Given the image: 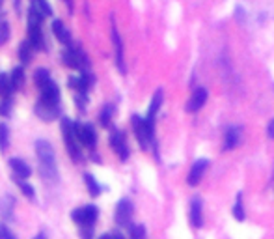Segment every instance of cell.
Wrapping results in <instances>:
<instances>
[{"instance_id":"1","label":"cell","mask_w":274,"mask_h":239,"mask_svg":"<svg viewBox=\"0 0 274 239\" xmlns=\"http://www.w3.org/2000/svg\"><path fill=\"white\" fill-rule=\"evenodd\" d=\"M36 155L41 163V176L43 179H48L51 183H56L58 179V169H56V155H54L53 144L47 140L36 142Z\"/></svg>"},{"instance_id":"2","label":"cell","mask_w":274,"mask_h":239,"mask_svg":"<svg viewBox=\"0 0 274 239\" xmlns=\"http://www.w3.org/2000/svg\"><path fill=\"white\" fill-rule=\"evenodd\" d=\"M97 217H99V209H97L95 206L77 207V209H73V213H71L73 223L79 224L81 228H91L93 223L97 221Z\"/></svg>"},{"instance_id":"3","label":"cell","mask_w":274,"mask_h":239,"mask_svg":"<svg viewBox=\"0 0 274 239\" xmlns=\"http://www.w3.org/2000/svg\"><path fill=\"white\" fill-rule=\"evenodd\" d=\"M133 127H135V133H136V138H138L140 146L147 148L151 140H153V122L150 119H142L140 116H135L133 118Z\"/></svg>"},{"instance_id":"4","label":"cell","mask_w":274,"mask_h":239,"mask_svg":"<svg viewBox=\"0 0 274 239\" xmlns=\"http://www.w3.org/2000/svg\"><path fill=\"white\" fill-rule=\"evenodd\" d=\"M62 60H64V64L71 69H82L84 65L88 64L86 55L81 51L79 45H73V43H67V51H64V55H62Z\"/></svg>"},{"instance_id":"5","label":"cell","mask_w":274,"mask_h":239,"mask_svg":"<svg viewBox=\"0 0 274 239\" xmlns=\"http://www.w3.org/2000/svg\"><path fill=\"white\" fill-rule=\"evenodd\" d=\"M62 133H64L65 146H67V152H69V155L73 157V161L81 159V150L77 146V136H75V133H73V124H71L67 118L62 119Z\"/></svg>"},{"instance_id":"6","label":"cell","mask_w":274,"mask_h":239,"mask_svg":"<svg viewBox=\"0 0 274 239\" xmlns=\"http://www.w3.org/2000/svg\"><path fill=\"white\" fill-rule=\"evenodd\" d=\"M73 133H75L77 140L82 142L84 146H88V148L95 146L97 135H95V129H93V125L91 124H84V125L73 124Z\"/></svg>"},{"instance_id":"7","label":"cell","mask_w":274,"mask_h":239,"mask_svg":"<svg viewBox=\"0 0 274 239\" xmlns=\"http://www.w3.org/2000/svg\"><path fill=\"white\" fill-rule=\"evenodd\" d=\"M131 217H133V202L129 198L119 200L118 206H116V223L119 226H129Z\"/></svg>"},{"instance_id":"8","label":"cell","mask_w":274,"mask_h":239,"mask_svg":"<svg viewBox=\"0 0 274 239\" xmlns=\"http://www.w3.org/2000/svg\"><path fill=\"white\" fill-rule=\"evenodd\" d=\"M110 146L114 148V152L118 153V157L121 161L129 157V148H127V142H125V135L121 131L112 129V135H110Z\"/></svg>"},{"instance_id":"9","label":"cell","mask_w":274,"mask_h":239,"mask_svg":"<svg viewBox=\"0 0 274 239\" xmlns=\"http://www.w3.org/2000/svg\"><path fill=\"white\" fill-rule=\"evenodd\" d=\"M207 166H209V159H198V161L192 164L190 172H188L187 183L190 185V187H196V185L202 181V178H204V172L207 170Z\"/></svg>"},{"instance_id":"10","label":"cell","mask_w":274,"mask_h":239,"mask_svg":"<svg viewBox=\"0 0 274 239\" xmlns=\"http://www.w3.org/2000/svg\"><path fill=\"white\" fill-rule=\"evenodd\" d=\"M207 88H196L194 90V93L190 95V99H188V103H187V112H198L202 107H204L205 103H207Z\"/></svg>"},{"instance_id":"11","label":"cell","mask_w":274,"mask_h":239,"mask_svg":"<svg viewBox=\"0 0 274 239\" xmlns=\"http://www.w3.org/2000/svg\"><path fill=\"white\" fill-rule=\"evenodd\" d=\"M190 223H192L194 228L204 226V202L200 196H194L190 200Z\"/></svg>"},{"instance_id":"12","label":"cell","mask_w":274,"mask_h":239,"mask_svg":"<svg viewBox=\"0 0 274 239\" xmlns=\"http://www.w3.org/2000/svg\"><path fill=\"white\" fill-rule=\"evenodd\" d=\"M39 90H41V101H45V103L58 105L60 90H58V86H56L53 81H47L45 84H41V86H39Z\"/></svg>"},{"instance_id":"13","label":"cell","mask_w":274,"mask_h":239,"mask_svg":"<svg viewBox=\"0 0 274 239\" xmlns=\"http://www.w3.org/2000/svg\"><path fill=\"white\" fill-rule=\"evenodd\" d=\"M36 114L43 119V122H51V119L58 118V107L53 103H45V101L39 99L38 105H36Z\"/></svg>"},{"instance_id":"14","label":"cell","mask_w":274,"mask_h":239,"mask_svg":"<svg viewBox=\"0 0 274 239\" xmlns=\"http://www.w3.org/2000/svg\"><path fill=\"white\" fill-rule=\"evenodd\" d=\"M112 41H114V51H116V64H118V69L121 73H125V64H123V41L119 38L118 28L112 25Z\"/></svg>"},{"instance_id":"15","label":"cell","mask_w":274,"mask_h":239,"mask_svg":"<svg viewBox=\"0 0 274 239\" xmlns=\"http://www.w3.org/2000/svg\"><path fill=\"white\" fill-rule=\"evenodd\" d=\"M242 129L241 127H230L226 131V138H224V152H230V150H235L241 142Z\"/></svg>"},{"instance_id":"16","label":"cell","mask_w":274,"mask_h":239,"mask_svg":"<svg viewBox=\"0 0 274 239\" xmlns=\"http://www.w3.org/2000/svg\"><path fill=\"white\" fill-rule=\"evenodd\" d=\"M90 82H91V77L90 73H82V75H73L69 79V86L73 90H77L79 93H86L88 88H90Z\"/></svg>"},{"instance_id":"17","label":"cell","mask_w":274,"mask_h":239,"mask_svg":"<svg viewBox=\"0 0 274 239\" xmlns=\"http://www.w3.org/2000/svg\"><path fill=\"white\" fill-rule=\"evenodd\" d=\"M10 166L19 179H27V178H30V174H32V169H30L22 159H17V157L10 159Z\"/></svg>"},{"instance_id":"18","label":"cell","mask_w":274,"mask_h":239,"mask_svg":"<svg viewBox=\"0 0 274 239\" xmlns=\"http://www.w3.org/2000/svg\"><path fill=\"white\" fill-rule=\"evenodd\" d=\"M53 32H54V36L62 41V43H71V34H69V30L65 28V25L60 19H56V21H53Z\"/></svg>"},{"instance_id":"19","label":"cell","mask_w":274,"mask_h":239,"mask_svg":"<svg viewBox=\"0 0 274 239\" xmlns=\"http://www.w3.org/2000/svg\"><path fill=\"white\" fill-rule=\"evenodd\" d=\"M161 103H162V90L159 88L155 92V95H153V99H151L150 110H147V118L145 119H150V122L155 119V114L159 112V109H161Z\"/></svg>"},{"instance_id":"20","label":"cell","mask_w":274,"mask_h":239,"mask_svg":"<svg viewBox=\"0 0 274 239\" xmlns=\"http://www.w3.org/2000/svg\"><path fill=\"white\" fill-rule=\"evenodd\" d=\"M10 82H11V86H13V90H21V88L24 86V71H22L21 65L11 71Z\"/></svg>"},{"instance_id":"21","label":"cell","mask_w":274,"mask_h":239,"mask_svg":"<svg viewBox=\"0 0 274 239\" xmlns=\"http://www.w3.org/2000/svg\"><path fill=\"white\" fill-rule=\"evenodd\" d=\"M231 215L237 219V221H244L246 219V213H244V206H242V193H239L237 195V200L235 204H233V207H231Z\"/></svg>"},{"instance_id":"22","label":"cell","mask_w":274,"mask_h":239,"mask_svg":"<svg viewBox=\"0 0 274 239\" xmlns=\"http://www.w3.org/2000/svg\"><path fill=\"white\" fill-rule=\"evenodd\" d=\"M13 207H15V200H13V196L6 195L0 202V211L4 215L6 219H11V211H13Z\"/></svg>"},{"instance_id":"23","label":"cell","mask_w":274,"mask_h":239,"mask_svg":"<svg viewBox=\"0 0 274 239\" xmlns=\"http://www.w3.org/2000/svg\"><path fill=\"white\" fill-rule=\"evenodd\" d=\"M11 92H13V86H11L10 82V75H0V95L2 98H10Z\"/></svg>"},{"instance_id":"24","label":"cell","mask_w":274,"mask_h":239,"mask_svg":"<svg viewBox=\"0 0 274 239\" xmlns=\"http://www.w3.org/2000/svg\"><path fill=\"white\" fill-rule=\"evenodd\" d=\"M32 8H36V10H38L43 17L53 15V8L48 6L47 0H32Z\"/></svg>"},{"instance_id":"25","label":"cell","mask_w":274,"mask_h":239,"mask_svg":"<svg viewBox=\"0 0 274 239\" xmlns=\"http://www.w3.org/2000/svg\"><path fill=\"white\" fill-rule=\"evenodd\" d=\"M30 56H32V45L28 43V41L19 45V58H21L22 64H28V62H30Z\"/></svg>"},{"instance_id":"26","label":"cell","mask_w":274,"mask_h":239,"mask_svg":"<svg viewBox=\"0 0 274 239\" xmlns=\"http://www.w3.org/2000/svg\"><path fill=\"white\" fill-rule=\"evenodd\" d=\"M84 181H86V187H88V190H90L91 196H99V195H101V187L97 185V181H95V178H93V176L86 174V176H84Z\"/></svg>"},{"instance_id":"27","label":"cell","mask_w":274,"mask_h":239,"mask_svg":"<svg viewBox=\"0 0 274 239\" xmlns=\"http://www.w3.org/2000/svg\"><path fill=\"white\" fill-rule=\"evenodd\" d=\"M10 146V133H8V125H0V150L4 152Z\"/></svg>"},{"instance_id":"28","label":"cell","mask_w":274,"mask_h":239,"mask_svg":"<svg viewBox=\"0 0 274 239\" xmlns=\"http://www.w3.org/2000/svg\"><path fill=\"white\" fill-rule=\"evenodd\" d=\"M34 81H36V84H38V86H41V84H45L47 81H51V73H48L47 69H43V67H39V69H36Z\"/></svg>"},{"instance_id":"29","label":"cell","mask_w":274,"mask_h":239,"mask_svg":"<svg viewBox=\"0 0 274 239\" xmlns=\"http://www.w3.org/2000/svg\"><path fill=\"white\" fill-rule=\"evenodd\" d=\"M112 112H114V109L110 107V105H107L105 109H103V112H101V116H99V119H101V125H110V118H112Z\"/></svg>"},{"instance_id":"30","label":"cell","mask_w":274,"mask_h":239,"mask_svg":"<svg viewBox=\"0 0 274 239\" xmlns=\"http://www.w3.org/2000/svg\"><path fill=\"white\" fill-rule=\"evenodd\" d=\"M15 181L19 183V187H21V190L24 193V196H27V198H34V193H36V190H34L32 185L27 183V181H22V179H19V178H17Z\"/></svg>"},{"instance_id":"31","label":"cell","mask_w":274,"mask_h":239,"mask_svg":"<svg viewBox=\"0 0 274 239\" xmlns=\"http://www.w3.org/2000/svg\"><path fill=\"white\" fill-rule=\"evenodd\" d=\"M10 38V25L6 21H0V45L6 43Z\"/></svg>"},{"instance_id":"32","label":"cell","mask_w":274,"mask_h":239,"mask_svg":"<svg viewBox=\"0 0 274 239\" xmlns=\"http://www.w3.org/2000/svg\"><path fill=\"white\" fill-rule=\"evenodd\" d=\"M145 228L142 224H136V226H131V237L133 239H144Z\"/></svg>"},{"instance_id":"33","label":"cell","mask_w":274,"mask_h":239,"mask_svg":"<svg viewBox=\"0 0 274 239\" xmlns=\"http://www.w3.org/2000/svg\"><path fill=\"white\" fill-rule=\"evenodd\" d=\"M10 110H11V101H10V98H4V99H2V103H0V114H2V116H8V114H10Z\"/></svg>"},{"instance_id":"34","label":"cell","mask_w":274,"mask_h":239,"mask_svg":"<svg viewBox=\"0 0 274 239\" xmlns=\"http://www.w3.org/2000/svg\"><path fill=\"white\" fill-rule=\"evenodd\" d=\"M0 239H17L15 235L11 234V230L4 224H0Z\"/></svg>"},{"instance_id":"35","label":"cell","mask_w":274,"mask_h":239,"mask_svg":"<svg viewBox=\"0 0 274 239\" xmlns=\"http://www.w3.org/2000/svg\"><path fill=\"white\" fill-rule=\"evenodd\" d=\"M267 135H269V138H270V140H274V118L270 119L269 127H267Z\"/></svg>"},{"instance_id":"36","label":"cell","mask_w":274,"mask_h":239,"mask_svg":"<svg viewBox=\"0 0 274 239\" xmlns=\"http://www.w3.org/2000/svg\"><path fill=\"white\" fill-rule=\"evenodd\" d=\"M99 239H123L119 234H105V235H101Z\"/></svg>"},{"instance_id":"37","label":"cell","mask_w":274,"mask_h":239,"mask_svg":"<svg viewBox=\"0 0 274 239\" xmlns=\"http://www.w3.org/2000/svg\"><path fill=\"white\" fill-rule=\"evenodd\" d=\"M65 4H67V8H69V10H73V0H65Z\"/></svg>"},{"instance_id":"38","label":"cell","mask_w":274,"mask_h":239,"mask_svg":"<svg viewBox=\"0 0 274 239\" xmlns=\"http://www.w3.org/2000/svg\"><path fill=\"white\" fill-rule=\"evenodd\" d=\"M34 239H47V235H45L43 232H41V234H38V235H36V237H34Z\"/></svg>"}]
</instances>
